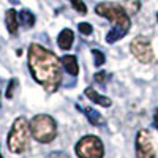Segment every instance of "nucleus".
<instances>
[{
  "label": "nucleus",
  "instance_id": "obj_9",
  "mask_svg": "<svg viewBox=\"0 0 158 158\" xmlns=\"http://www.w3.org/2000/svg\"><path fill=\"white\" fill-rule=\"evenodd\" d=\"M73 41H74V33H73V30L63 29V30L60 32V35H59V40H57L60 49L68 51V49L73 46Z\"/></svg>",
  "mask_w": 158,
  "mask_h": 158
},
{
  "label": "nucleus",
  "instance_id": "obj_14",
  "mask_svg": "<svg viewBox=\"0 0 158 158\" xmlns=\"http://www.w3.org/2000/svg\"><path fill=\"white\" fill-rule=\"evenodd\" d=\"M139 6H141V3L138 2V0H128V2L125 3V10H127V13H131V15L138 13V11H139Z\"/></svg>",
  "mask_w": 158,
  "mask_h": 158
},
{
  "label": "nucleus",
  "instance_id": "obj_19",
  "mask_svg": "<svg viewBox=\"0 0 158 158\" xmlns=\"http://www.w3.org/2000/svg\"><path fill=\"white\" fill-rule=\"evenodd\" d=\"M46 158H70L65 152H52V153H49Z\"/></svg>",
  "mask_w": 158,
  "mask_h": 158
},
{
  "label": "nucleus",
  "instance_id": "obj_5",
  "mask_svg": "<svg viewBox=\"0 0 158 158\" xmlns=\"http://www.w3.org/2000/svg\"><path fill=\"white\" fill-rule=\"evenodd\" d=\"M76 155L79 158H103L104 146L97 136H84L76 144Z\"/></svg>",
  "mask_w": 158,
  "mask_h": 158
},
{
  "label": "nucleus",
  "instance_id": "obj_4",
  "mask_svg": "<svg viewBox=\"0 0 158 158\" xmlns=\"http://www.w3.org/2000/svg\"><path fill=\"white\" fill-rule=\"evenodd\" d=\"M29 133H30V127L24 117H18L13 127L8 133V149L13 153H22L27 150L29 147Z\"/></svg>",
  "mask_w": 158,
  "mask_h": 158
},
{
  "label": "nucleus",
  "instance_id": "obj_15",
  "mask_svg": "<svg viewBox=\"0 0 158 158\" xmlns=\"http://www.w3.org/2000/svg\"><path fill=\"white\" fill-rule=\"evenodd\" d=\"M70 3L73 5V8L79 13V15H85L87 13V6L82 0H70Z\"/></svg>",
  "mask_w": 158,
  "mask_h": 158
},
{
  "label": "nucleus",
  "instance_id": "obj_16",
  "mask_svg": "<svg viewBox=\"0 0 158 158\" xmlns=\"http://www.w3.org/2000/svg\"><path fill=\"white\" fill-rule=\"evenodd\" d=\"M92 56H94V60H95V65L97 67H101L104 63V54L98 49H92Z\"/></svg>",
  "mask_w": 158,
  "mask_h": 158
},
{
  "label": "nucleus",
  "instance_id": "obj_1",
  "mask_svg": "<svg viewBox=\"0 0 158 158\" xmlns=\"http://www.w3.org/2000/svg\"><path fill=\"white\" fill-rule=\"evenodd\" d=\"M29 68L33 79L48 92H56L62 82V62L52 51L36 43L29 48Z\"/></svg>",
  "mask_w": 158,
  "mask_h": 158
},
{
  "label": "nucleus",
  "instance_id": "obj_3",
  "mask_svg": "<svg viewBox=\"0 0 158 158\" xmlns=\"http://www.w3.org/2000/svg\"><path fill=\"white\" fill-rule=\"evenodd\" d=\"M29 127H30L32 136L41 144H48L57 136V123H56L54 118L48 114L35 115L30 120Z\"/></svg>",
  "mask_w": 158,
  "mask_h": 158
},
{
  "label": "nucleus",
  "instance_id": "obj_21",
  "mask_svg": "<svg viewBox=\"0 0 158 158\" xmlns=\"http://www.w3.org/2000/svg\"><path fill=\"white\" fill-rule=\"evenodd\" d=\"M153 127L158 130V108L155 109V114H153Z\"/></svg>",
  "mask_w": 158,
  "mask_h": 158
},
{
  "label": "nucleus",
  "instance_id": "obj_6",
  "mask_svg": "<svg viewBox=\"0 0 158 158\" xmlns=\"http://www.w3.org/2000/svg\"><path fill=\"white\" fill-rule=\"evenodd\" d=\"M130 51L141 63L144 65H149L153 62L155 54H153V49H152V43L147 36H136L133 38V41L130 43Z\"/></svg>",
  "mask_w": 158,
  "mask_h": 158
},
{
  "label": "nucleus",
  "instance_id": "obj_13",
  "mask_svg": "<svg viewBox=\"0 0 158 158\" xmlns=\"http://www.w3.org/2000/svg\"><path fill=\"white\" fill-rule=\"evenodd\" d=\"M84 112H85V117L89 118V122H90L92 125H95V127H98V125H104V118H103V117L100 115V112H97L95 109L85 108Z\"/></svg>",
  "mask_w": 158,
  "mask_h": 158
},
{
  "label": "nucleus",
  "instance_id": "obj_17",
  "mask_svg": "<svg viewBox=\"0 0 158 158\" xmlns=\"http://www.w3.org/2000/svg\"><path fill=\"white\" fill-rule=\"evenodd\" d=\"M16 87H18V81H16V79H11L10 84H8V89H6V98H13Z\"/></svg>",
  "mask_w": 158,
  "mask_h": 158
},
{
  "label": "nucleus",
  "instance_id": "obj_7",
  "mask_svg": "<svg viewBox=\"0 0 158 158\" xmlns=\"http://www.w3.org/2000/svg\"><path fill=\"white\" fill-rule=\"evenodd\" d=\"M136 158H156V152L152 142V136L147 130H139L135 141Z\"/></svg>",
  "mask_w": 158,
  "mask_h": 158
},
{
  "label": "nucleus",
  "instance_id": "obj_8",
  "mask_svg": "<svg viewBox=\"0 0 158 158\" xmlns=\"http://www.w3.org/2000/svg\"><path fill=\"white\" fill-rule=\"evenodd\" d=\"M85 97L90 100V101H94V103H97V104H100V106H103V108H109L111 104H112V101H111V98H108V97H103V95H100L97 90H94V89H85Z\"/></svg>",
  "mask_w": 158,
  "mask_h": 158
},
{
  "label": "nucleus",
  "instance_id": "obj_23",
  "mask_svg": "<svg viewBox=\"0 0 158 158\" xmlns=\"http://www.w3.org/2000/svg\"><path fill=\"white\" fill-rule=\"evenodd\" d=\"M0 158H2V152H0Z\"/></svg>",
  "mask_w": 158,
  "mask_h": 158
},
{
  "label": "nucleus",
  "instance_id": "obj_11",
  "mask_svg": "<svg viewBox=\"0 0 158 158\" xmlns=\"http://www.w3.org/2000/svg\"><path fill=\"white\" fill-rule=\"evenodd\" d=\"M5 21H6V29L11 35H16L18 29H19V22H18V13L15 10H8L5 15Z\"/></svg>",
  "mask_w": 158,
  "mask_h": 158
},
{
  "label": "nucleus",
  "instance_id": "obj_20",
  "mask_svg": "<svg viewBox=\"0 0 158 158\" xmlns=\"http://www.w3.org/2000/svg\"><path fill=\"white\" fill-rule=\"evenodd\" d=\"M106 73H104V71H100V73H97L95 74V81L97 82H104V81H106Z\"/></svg>",
  "mask_w": 158,
  "mask_h": 158
},
{
  "label": "nucleus",
  "instance_id": "obj_2",
  "mask_svg": "<svg viewBox=\"0 0 158 158\" xmlns=\"http://www.w3.org/2000/svg\"><path fill=\"white\" fill-rule=\"evenodd\" d=\"M95 13L101 18L109 19L114 27L109 30L106 41L108 43H117L118 40H122L131 29V21L123 5L115 3V2H101L95 6Z\"/></svg>",
  "mask_w": 158,
  "mask_h": 158
},
{
  "label": "nucleus",
  "instance_id": "obj_22",
  "mask_svg": "<svg viewBox=\"0 0 158 158\" xmlns=\"http://www.w3.org/2000/svg\"><path fill=\"white\" fill-rule=\"evenodd\" d=\"M156 22H158V13H156Z\"/></svg>",
  "mask_w": 158,
  "mask_h": 158
},
{
  "label": "nucleus",
  "instance_id": "obj_18",
  "mask_svg": "<svg viewBox=\"0 0 158 158\" xmlns=\"http://www.w3.org/2000/svg\"><path fill=\"white\" fill-rule=\"evenodd\" d=\"M79 27V32H81L82 35H90L92 32H94V29H92V25L90 24H87V22H81L77 25Z\"/></svg>",
  "mask_w": 158,
  "mask_h": 158
},
{
  "label": "nucleus",
  "instance_id": "obj_12",
  "mask_svg": "<svg viewBox=\"0 0 158 158\" xmlns=\"http://www.w3.org/2000/svg\"><path fill=\"white\" fill-rule=\"evenodd\" d=\"M18 18H19L21 24L24 25L25 29H30L32 25L35 24V15H33L32 11H29V10H22L19 15H18Z\"/></svg>",
  "mask_w": 158,
  "mask_h": 158
},
{
  "label": "nucleus",
  "instance_id": "obj_10",
  "mask_svg": "<svg viewBox=\"0 0 158 158\" xmlns=\"http://www.w3.org/2000/svg\"><path fill=\"white\" fill-rule=\"evenodd\" d=\"M60 62H62V67L67 70L68 74L77 76V73H79V65H77V59H76L74 56H63V57L60 59Z\"/></svg>",
  "mask_w": 158,
  "mask_h": 158
}]
</instances>
